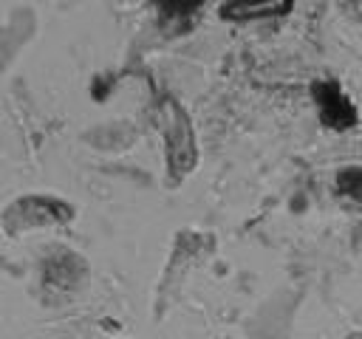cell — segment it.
Instances as JSON below:
<instances>
[{"mask_svg":"<svg viewBox=\"0 0 362 339\" xmlns=\"http://www.w3.org/2000/svg\"><path fill=\"white\" fill-rule=\"evenodd\" d=\"M337 189H339V192H359V189H362V167L342 170V172L337 175Z\"/></svg>","mask_w":362,"mask_h":339,"instance_id":"4","label":"cell"},{"mask_svg":"<svg viewBox=\"0 0 362 339\" xmlns=\"http://www.w3.org/2000/svg\"><path fill=\"white\" fill-rule=\"evenodd\" d=\"M348 339H356V336H348Z\"/></svg>","mask_w":362,"mask_h":339,"instance_id":"5","label":"cell"},{"mask_svg":"<svg viewBox=\"0 0 362 339\" xmlns=\"http://www.w3.org/2000/svg\"><path fill=\"white\" fill-rule=\"evenodd\" d=\"M314 99L320 105L322 121L334 130H348L356 121V107L354 102L337 88V82H320L314 85Z\"/></svg>","mask_w":362,"mask_h":339,"instance_id":"1","label":"cell"},{"mask_svg":"<svg viewBox=\"0 0 362 339\" xmlns=\"http://www.w3.org/2000/svg\"><path fill=\"white\" fill-rule=\"evenodd\" d=\"M164 119H167V147H170V164L178 170L192 167V141H189V127L181 110L173 102H164Z\"/></svg>","mask_w":362,"mask_h":339,"instance_id":"2","label":"cell"},{"mask_svg":"<svg viewBox=\"0 0 362 339\" xmlns=\"http://www.w3.org/2000/svg\"><path fill=\"white\" fill-rule=\"evenodd\" d=\"M288 8H291L288 3H232V6H223L221 14L229 20H252V17L286 14Z\"/></svg>","mask_w":362,"mask_h":339,"instance_id":"3","label":"cell"}]
</instances>
